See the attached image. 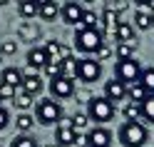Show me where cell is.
<instances>
[{
	"mask_svg": "<svg viewBox=\"0 0 154 147\" xmlns=\"http://www.w3.org/2000/svg\"><path fill=\"white\" fill-rule=\"evenodd\" d=\"M75 92V82L72 77H55V80H50V95L57 97V100H65V97H70Z\"/></svg>",
	"mask_w": 154,
	"mask_h": 147,
	"instance_id": "52a82bcc",
	"label": "cell"
},
{
	"mask_svg": "<svg viewBox=\"0 0 154 147\" xmlns=\"http://www.w3.org/2000/svg\"><path fill=\"white\" fill-rule=\"evenodd\" d=\"M134 25H137L139 30H149V27H152V13L139 10L137 15H134Z\"/></svg>",
	"mask_w": 154,
	"mask_h": 147,
	"instance_id": "484cf974",
	"label": "cell"
},
{
	"mask_svg": "<svg viewBox=\"0 0 154 147\" xmlns=\"http://www.w3.org/2000/svg\"><path fill=\"white\" fill-rule=\"evenodd\" d=\"M35 117H37V122H40V125H55L62 117V107H60V102H55L52 97H45V100L37 102Z\"/></svg>",
	"mask_w": 154,
	"mask_h": 147,
	"instance_id": "3957f363",
	"label": "cell"
},
{
	"mask_svg": "<svg viewBox=\"0 0 154 147\" xmlns=\"http://www.w3.org/2000/svg\"><path fill=\"white\" fill-rule=\"evenodd\" d=\"M0 60H3V55H0Z\"/></svg>",
	"mask_w": 154,
	"mask_h": 147,
	"instance_id": "c3c4849f",
	"label": "cell"
},
{
	"mask_svg": "<svg viewBox=\"0 0 154 147\" xmlns=\"http://www.w3.org/2000/svg\"><path fill=\"white\" fill-rule=\"evenodd\" d=\"M87 122H90V117L87 115H72V130L77 132V130H85V127H87Z\"/></svg>",
	"mask_w": 154,
	"mask_h": 147,
	"instance_id": "1f68e13d",
	"label": "cell"
},
{
	"mask_svg": "<svg viewBox=\"0 0 154 147\" xmlns=\"http://www.w3.org/2000/svg\"><path fill=\"white\" fill-rule=\"evenodd\" d=\"M62 75H65V77H75V75H77V60H75V57L62 60Z\"/></svg>",
	"mask_w": 154,
	"mask_h": 147,
	"instance_id": "f546056e",
	"label": "cell"
},
{
	"mask_svg": "<svg viewBox=\"0 0 154 147\" xmlns=\"http://www.w3.org/2000/svg\"><path fill=\"white\" fill-rule=\"evenodd\" d=\"M109 55H112V47L102 43V45L97 47V53H94V60H100V62H102V60H107V57H109Z\"/></svg>",
	"mask_w": 154,
	"mask_h": 147,
	"instance_id": "e575fe53",
	"label": "cell"
},
{
	"mask_svg": "<svg viewBox=\"0 0 154 147\" xmlns=\"http://www.w3.org/2000/svg\"><path fill=\"white\" fill-rule=\"evenodd\" d=\"M57 122H60V127H72V117H60Z\"/></svg>",
	"mask_w": 154,
	"mask_h": 147,
	"instance_id": "ab89813d",
	"label": "cell"
},
{
	"mask_svg": "<svg viewBox=\"0 0 154 147\" xmlns=\"http://www.w3.org/2000/svg\"><path fill=\"white\" fill-rule=\"evenodd\" d=\"M0 102H3V97H0Z\"/></svg>",
	"mask_w": 154,
	"mask_h": 147,
	"instance_id": "681fc988",
	"label": "cell"
},
{
	"mask_svg": "<svg viewBox=\"0 0 154 147\" xmlns=\"http://www.w3.org/2000/svg\"><path fill=\"white\" fill-rule=\"evenodd\" d=\"M102 23L107 25V27H117V25H119V15L112 13V10H104V13H102Z\"/></svg>",
	"mask_w": 154,
	"mask_h": 147,
	"instance_id": "4dcf8cb0",
	"label": "cell"
},
{
	"mask_svg": "<svg viewBox=\"0 0 154 147\" xmlns=\"http://www.w3.org/2000/svg\"><path fill=\"white\" fill-rule=\"evenodd\" d=\"M152 25H154V13H152Z\"/></svg>",
	"mask_w": 154,
	"mask_h": 147,
	"instance_id": "bcb514c9",
	"label": "cell"
},
{
	"mask_svg": "<svg viewBox=\"0 0 154 147\" xmlns=\"http://www.w3.org/2000/svg\"><path fill=\"white\" fill-rule=\"evenodd\" d=\"M0 97H3V100H10V97H15V87L0 82Z\"/></svg>",
	"mask_w": 154,
	"mask_h": 147,
	"instance_id": "d590c367",
	"label": "cell"
},
{
	"mask_svg": "<svg viewBox=\"0 0 154 147\" xmlns=\"http://www.w3.org/2000/svg\"><path fill=\"white\" fill-rule=\"evenodd\" d=\"M17 35H20V40L35 43L37 37H40V27H37L35 23H23V25H20V30H17Z\"/></svg>",
	"mask_w": 154,
	"mask_h": 147,
	"instance_id": "9a60e30c",
	"label": "cell"
},
{
	"mask_svg": "<svg viewBox=\"0 0 154 147\" xmlns=\"http://www.w3.org/2000/svg\"><path fill=\"white\" fill-rule=\"evenodd\" d=\"M23 77H25L23 70H17V67H5V70H3V77H0V82L17 87V85H23Z\"/></svg>",
	"mask_w": 154,
	"mask_h": 147,
	"instance_id": "5bb4252c",
	"label": "cell"
},
{
	"mask_svg": "<svg viewBox=\"0 0 154 147\" xmlns=\"http://www.w3.org/2000/svg\"><path fill=\"white\" fill-rule=\"evenodd\" d=\"M17 13L23 18H35V15H40V5L35 0H20L17 3Z\"/></svg>",
	"mask_w": 154,
	"mask_h": 147,
	"instance_id": "ac0fdd59",
	"label": "cell"
},
{
	"mask_svg": "<svg viewBox=\"0 0 154 147\" xmlns=\"http://www.w3.org/2000/svg\"><path fill=\"white\" fill-rule=\"evenodd\" d=\"M114 77H117L119 82H124V85L139 82V77H142V65L134 60V57H129V60H119L117 65H114Z\"/></svg>",
	"mask_w": 154,
	"mask_h": 147,
	"instance_id": "277c9868",
	"label": "cell"
},
{
	"mask_svg": "<svg viewBox=\"0 0 154 147\" xmlns=\"http://www.w3.org/2000/svg\"><path fill=\"white\" fill-rule=\"evenodd\" d=\"M114 35H117L119 43H134V25L129 23H119L114 27Z\"/></svg>",
	"mask_w": 154,
	"mask_h": 147,
	"instance_id": "e0dca14e",
	"label": "cell"
},
{
	"mask_svg": "<svg viewBox=\"0 0 154 147\" xmlns=\"http://www.w3.org/2000/svg\"><path fill=\"white\" fill-rule=\"evenodd\" d=\"M15 105H17V107H20V110H27V107H30V105H32V97L23 92L20 97H15Z\"/></svg>",
	"mask_w": 154,
	"mask_h": 147,
	"instance_id": "8d00e7d4",
	"label": "cell"
},
{
	"mask_svg": "<svg viewBox=\"0 0 154 147\" xmlns=\"http://www.w3.org/2000/svg\"><path fill=\"white\" fill-rule=\"evenodd\" d=\"M75 130L72 127H57V135H55V142L60 147H67V145H75Z\"/></svg>",
	"mask_w": 154,
	"mask_h": 147,
	"instance_id": "2e32d148",
	"label": "cell"
},
{
	"mask_svg": "<svg viewBox=\"0 0 154 147\" xmlns=\"http://www.w3.org/2000/svg\"><path fill=\"white\" fill-rule=\"evenodd\" d=\"M47 62H50V57H47L45 47H30L27 50V67H45Z\"/></svg>",
	"mask_w": 154,
	"mask_h": 147,
	"instance_id": "8fae6325",
	"label": "cell"
},
{
	"mask_svg": "<svg viewBox=\"0 0 154 147\" xmlns=\"http://www.w3.org/2000/svg\"><path fill=\"white\" fill-rule=\"evenodd\" d=\"M147 87H144L142 82H132V85H127V97L132 102H137V105H142L144 100H147Z\"/></svg>",
	"mask_w": 154,
	"mask_h": 147,
	"instance_id": "4fadbf2b",
	"label": "cell"
},
{
	"mask_svg": "<svg viewBox=\"0 0 154 147\" xmlns=\"http://www.w3.org/2000/svg\"><path fill=\"white\" fill-rule=\"evenodd\" d=\"M100 20H102V18L100 15H94L92 10H85V15H82V27H87V30H94V27H97L100 25Z\"/></svg>",
	"mask_w": 154,
	"mask_h": 147,
	"instance_id": "d4e9b609",
	"label": "cell"
},
{
	"mask_svg": "<svg viewBox=\"0 0 154 147\" xmlns=\"http://www.w3.org/2000/svg\"><path fill=\"white\" fill-rule=\"evenodd\" d=\"M104 97H107L109 102H122L124 97H127V85L119 82L117 77H112L109 82H104Z\"/></svg>",
	"mask_w": 154,
	"mask_h": 147,
	"instance_id": "ba28073f",
	"label": "cell"
},
{
	"mask_svg": "<svg viewBox=\"0 0 154 147\" xmlns=\"http://www.w3.org/2000/svg\"><path fill=\"white\" fill-rule=\"evenodd\" d=\"M102 45V35L94 33V30H87V27H82V30H77L75 35V47L80 53H97V47Z\"/></svg>",
	"mask_w": 154,
	"mask_h": 147,
	"instance_id": "8992f818",
	"label": "cell"
},
{
	"mask_svg": "<svg viewBox=\"0 0 154 147\" xmlns=\"http://www.w3.org/2000/svg\"><path fill=\"white\" fill-rule=\"evenodd\" d=\"M147 127H144L142 122H124L122 130H119V142L124 147H142L144 142H147Z\"/></svg>",
	"mask_w": 154,
	"mask_h": 147,
	"instance_id": "6da1fadb",
	"label": "cell"
},
{
	"mask_svg": "<svg viewBox=\"0 0 154 147\" xmlns=\"http://www.w3.org/2000/svg\"><path fill=\"white\" fill-rule=\"evenodd\" d=\"M35 3H37V5H40V8H42L45 3H50V0H35Z\"/></svg>",
	"mask_w": 154,
	"mask_h": 147,
	"instance_id": "b9f144b4",
	"label": "cell"
},
{
	"mask_svg": "<svg viewBox=\"0 0 154 147\" xmlns=\"http://www.w3.org/2000/svg\"><path fill=\"white\" fill-rule=\"evenodd\" d=\"M109 142H112V135H109V130H104V127H94L87 135V145L90 147H109Z\"/></svg>",
	"mask_w": 154,
	"mask_h": 147,
	"instance_id": "30bf717a",
	"label": "cell"
},
{
	"mask_svg": "<svg viewBox=\"0 0 154 147\" xmlns=\"http://www.w3.org/2000/svg\"><path fill=\"white\" fill-rule=\"evenodd\" d=\"M149 8H152V13H154V0H152V3H149Z\"/></svg>",
	"mask_w": 154,
	"mask_h": 147,
	"instance_id": "ee69618b",
	"label": "cell"
},
{
	"mask_svg": "<svg viewBox=\"0 0 154 147\" xmlns=\"http://www.w3.org/2000/svg\"><path fill=\"white\" fill-rule=\"evenodd\" d=\"M104 10H112V13H124V10H127V3H124V0H112V3H107V5H104Z\"/></svg>",
	"mask_w": 154,
	"mask_h": 147,
	"instance_id": "836d02e7",
	"label": "cell"
},
{
	"mask_svg": "<svg viewBox=\"0 0 154 147\" xmlns=\"http://www.w3.org/2000/svg\"><path fill=\"white\" fill-rule=\"evenodd\" d=\"M80 3H92V0H80Z\"/></svg>",
	"mask_w": 154,
	"mask_h": 147,
	"instance_id": "f6af8a7d",
	"label": "cell"
},
{
	"mask_svg": "<svg viewBox=\"0 0 154 147\" xmlns=\"http://www.w3.org/2000/svg\"><path fill=\"white\" fill-rule=\"evenodd\" d=\"M42 70H45V75L47 77H50V80H55V77H62V62H47L45 67H42Z\"/></svg>",
	"mask_w": 154,
	"mask_h": 147,
	"instance_id": "83f0119b",
	"label": "cell"
},
{
	"mask_svg": "<svg viewBox=\"0 0 154 147\" xmlns=\"http://www.w3.org/2000/svg\"><path fill=\"white\" fill-rule=\"evenodd\" d=\"M134 3H137V5H149L152 0H134Z\"/></svg>",
	"mask_w": 154,
	"mask_h": 147,
	"instance_id": "60d3db41",
	"label": "cell"
},
{
	"mask_svg": "<svg viewBox=\"0 0 154 147\" xmlns=\"http://www.w3.org/2000/svg\"><path fill=\"white\" fill-rule=\"evenodd\" d=\"M50 147H60V145H50Z\"/></svg>",
	"mask_w": 154,
	"mask_h": 147,
	"instance_id": "7dc6e473",
	"label": "cell"
},
{
	"mask_svg": "<svg viewBox=\"0 0 154 147\" xmlns=\"http://www.w3.org/2000/svg\"><path fill=\"white\" fill-rule=\"evenodd\" d=\"M60 15H62V20L65 23H70V25H75V23H80L82 20V15H85V8H82V3H65V8L60 10Z\"/></svg>",
	"mask_w": 154,
	"mask_h": 147,
	"instance_id": "9c48e42d",
	"label": "cell"
},
{
	"mask_svg": "<svg viewBox=\"0 0 154 147\" xmlns=\"http://www.w3.org/2000/svg\"><path fill=\"white\" fill-rule=\"evenodd\" d=\"M8 122H10V115H8V110H5V107H0V130H5V127H8Z\"/></svg>",
	"mask_w": 154,
	"mask_h": 147,
	"instance_id": "74e56055",
	"label": "cell"
},
{
	"mask_svg": "<svg viewBox=\"0 0 154 147\" xmlns=\"http://www.w3.org/2000/svg\"><path fill=\"white\" fill-rule=\"evenodd\" d=\"M40 90H42V80H40V75H25V77H23V92H25V95L35 97Z\"/></svg>",
	"mask_w": 154,
	"mask_h": 147,
	"instance_id": "7c38bea8",
	"label": "cell"
},
{
	"mask_svg": "<svg viewBox=\"0 0 154 147\" xmlns=\"http://www.w3.org/2000/svg\"><path fill=\"white\" fill-rule=\"evenodd\" d=\"M102 75V62L94 60V57H82V60H77V80L80 82H94L100 80Z\"/></svg>",
	"mask_w": 154,
	"mask_h": 147,
	"instance_id": "5b68a950",
	"label": "cell"
},
{
	"mask_svg": "<svg viewBox=\"0 0 154 147\" xmlns=\"http://www.w3.org/2000/svg\"><path fill=\"white\" fill-rule=\"evenodd\" d=\"M57 15H60V8H57L55 0H50V3H45L40 8V18H45V20H55Z\"/></svg>",
	"mask_w": 154,
	"mask_h": 147,
	"instance_id": "ffe728a7",
	"label": "cell"
},
{
	"mask_svg": "<svg viewBox=\"0 0 154 147\" xmlns=\"http://www.w3.org/2000/svg\"><path fill=\"white\" fill-rule=\"evenodd\" d=\"M15 125H17V130H20L23 135H27V130L35 125V117H30V115H25V112H23V115H17V117H15Z\"/></svg>",
	"mask_w": 154,
	"mask_h": 147,
	"instance_id": "cb8c5ba5",
	"label": "cell"
},
{
	"mask_svg": "<svg viewBox=\"0 0 154 147\" xmlns=\"http://www.w3.org/2000/svg\"><path fill=\"white\" fill-rule=\"evenodd\" d=\"M139 107H142V117H144V120L154 122V95H147V100H144Z\"/></svg>",
	"mask_w": 154,
	"mask_h": 147,
	"instance_id": "7402d4cb",
	"label": "cell"
},
{
	"mask_svg": "<svg viewBox=\"0 0 154 147\" xmlns=\"http://www.w3.org/2000/svg\"><path fill=\"white\" fill-rule=\"evenodd\" d=\"M8 3H10V0H0V5H8Z\"/></svg>",
	"mask_w": 154,
	"mask_h": 147,
	"instance_id": "7bdbcfd3",
	"label": "cell"
},
{
	"mask_svg": "<svg viewBox=\"0 0 154 147\" xmlns=\"http://www.w3.org/2000/svg\"><path fill=\"white\" fill-rule=\"evenodd\" d=\"M15 50H17L15 40H3L0 43V55H15Z\"/></svg>",
	"mask_w": 154,
	"mask_h": 147,
	"instance_id": "d6a6232c",
	"label": "cell"
},
{
	"mask_svg": "<svg viewBox=\"0 0 154 147\" xmlns=\"http://www.w3.org/2000/svg\"><path fill=\"white\" fill-rule=\"evenodd\" d=\"M139 115H142V107L137 102H127L124 105V117H127V122H134Z\"/></svg>",
	"mask_w": 154,
	"mask_h": 147,
	"instance_id": "4316f807",
	"label": "cell"
},
{
	"mask_svg": "<svg viewBox=\"0 0 154 147\" xmlns=\"http://www.w3.org/2000/svg\"><path fill=\"white\" fill-rule=\"evenodd\" d=\"M10 147H40L35 142V137H30V135H20V137H15V140L10 142Z\"/></svg>",
	"mask_w": 154,
	"mask_h": 147,
	"instance_id": "f1b7e54d",
	"label": "cell"
},
{
	"mask_svg": "<svg viewBox=\"0 0 154 147\" xmlns=\"http://www.w3.org/2000/svg\"><path fill=\"white\" fill-rule=\"evenodd\" d=\"M139 82L147 87V92H149V95H154V67H147V70H142Z\"/></svg>",
	"mask_w": 154,
	"mask_h": 147,
	"instance_id": "603a6c76",
	"label": "cell"
},
{
	"mask_svg": "<svg viewBox=\"0 0 154 147\" xmlns=\"http://www.w3.org/2000/svg\"><path fill=\"white\" fill-rule=\"evenodd\" d=\"M134 47H137V43H119L114 53L119 60H129V57H134Z\"/></svg>",
	"mask_w": 154,
	"mask_h": 147,
	"instance_id": "44dd1931",
	"label": "cell"
},
{
	"mask_svg": "<svg viewBox=\"0 0 154 147\" xmlns=\"http://www.w3.org/2000/svg\"><path fill=\"white\" fill-rule=\"evenodd\" d=\"M87 117L94 122H109L114 117V102H109L107 97H90L87 102Z\"/></svg>",
	"mask_w": 154,
	"mask_h": 147,
	"instance_id": "7a4b0ae2",
	"label": "cell"
},
{
	"mask_svg": "<svg viewBox=\"0 0 154 147\" xmlns=\"http://www.w3.org/2000/svg\"><path fill=\"white\" fill-rule=\"evenodd\" d=\"M75 145L85 147V145H87V137H85V135H75Z\"/></svg>",
	"mask_w": 154,
	"mask_h": 147,
	"instance_id": "f35d334b",
	"label": "cell"
},
{
	"mask_svg": "<svg viewBox=\"0 0 154 147\" xmlns=\"http://www.w3.org/2000/svg\"><path fill=\"white\" fill-rule=\"evenodd\" d=\"M60 47H62V43H57V40L45 43V53H47V57H50L52 62H62V57H60Z\"/></svg>",
	"mask_w": 154,
	"mask_h": 147,
	"instance_id": "d6986e66",
	"label": "cell"
}]
</instances>
